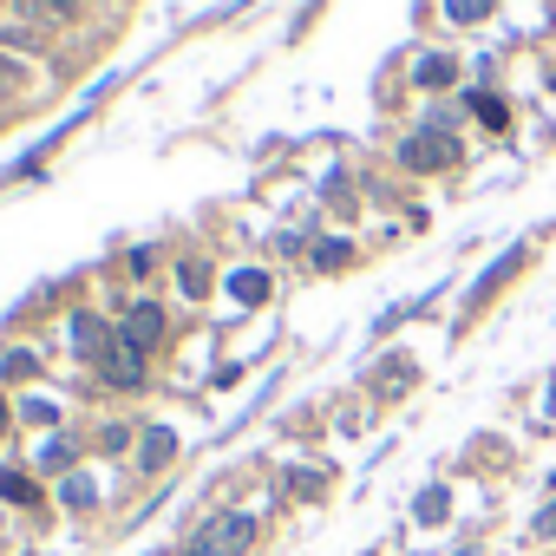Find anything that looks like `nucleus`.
<instances>
[{"label": "nucleus", "mask_w": 556, "mask_h": 556, "mask_svg": "<svg viewBox=\"0 0 556 556\" xmlns=\"http://www.w3.org/2000/svg\"><path fill=\"white\" fill-rule=\"evenodd\" d=\"M249 543H255V517L223 510V517H210V523L190 536V556H242Z\"/></svg>", "instance_id": "1"}, {"label": "nucleus", "mask_w": 556, "mask_h": 556, "mask_svg": "<svg viewBox=\"0 0 556 556\" xmlns=\"http://www.w3.org/2000/svg\"><path fill=\"white\" fill-rule=\"evenodd\" d=\"M400 157H406L413 170H445V164H458V138H452V131H419V138L400 144Z\"/></svg>", "instance_id": "2"}, {"label": "nucleus", "mask_w": 556, "mask_h": 556, "mask_svg": "<svg viewBox=\"0 0 556 556\" xmlns=\"http://www.w3.org/2000/svg\"><path fill=\"white\" fill-rule=\"evenodd\" d=\"M118 341H131L138 354H151V348L164 341V308H157V302H131L125 321H118Z\"/></svg>", "instance_id": "3"}, {"label": "nucleus", "mask_w": 556, "mask_h": 556, "mask_svg": "<svg viewBox=\"0 0 556 556\" xmlns=\"http://www.w3.org/2000/svg\"><path fill=\"white\" fill-rule=\"evenodd\" d=\"M14 8H21V21L27 27H79L86 21V0H14Z\"/></svg>", "instance_id": "4"}, {"label": "nucleus", "mask_w": 556, "mask_h": 556, "mask_svg": "<svg viewBox=\"0 0 556 556\" xmlns=\"http://www.w3.org/2000/svg\"><path fill=\"white\" fill-rule=\"evenodd\" d=\"M99 380H105V387H118V393H131V387L144 380V354H138L131 341H112V354L99 361Z\"/></svg>", "instance_id": "5"}, {"label": "nucleus", "mask_w": 556, "mask_h": 556, "mask_svg": "<svg viewBox=\"0 0 556 556\" xmlns=\"http://www.w3.org/2000/svg\"><path fill=\"white\" fill-rule=\"evenodd\" d=\"M112 341H118V334H112L99 315H73V348H79V361H86V367H99V361L112 354Z\"/></svg>", "instance_id": "6"}, {"label": "nucleus", "mask_w": 556, "mask_h": 556, "mask_svg": "<svg viewBox=\"0 0 556 556\" xmlns=\"http://www.w3.org/2000/svg\"><path fill=\"white\" fill-rule=\"evenodd\" d=\"M177 458V432L170 426H144V439H138V471L151 478V471H164Z\"/></svg>", "instance_id": "7"}, {"label": "nucleus", "mask_w": 556, "mask_h": 556, "mask_svg": "<svg viewBox=\"0 0 556 556\" xmlns=\"http://www.w3.org/2000/svg\"><path fill=\"white\" fill-rule=\"evenodd\" d=\"M34 374H40L34 348H8V354H0V380H34Z\"/></svg>", "instance_id": "8"}, {"label": "nucleus", "mask_w": 556, "mask_h": 556, "mask_svg": "<svg viewBox=\"0 0 556 556\" xmlns=\"http://www.w3.org/2000/svg\"><path fill=\"white\" fill-rule=\"evenodd\" d=\"M229 295H236V302H262V295H268V275H262V268H236V275H229Z\"/></svg>", "instance_id": "9"}, {"label": "nucleus", "mask_w": 556, "mask_h": 556, "mask_svg": "<svg viewBox=\"0 0 556 556\" xmlns=\"http://www.w3.org/2000/svg\"><path fill=\"white\" fill-rule=\"evenodd\" d=\"M0 47H14V53L34 60V53H47V34L40 27H8V34H0Z\"/></svg>", "instance_id": "10"}, {"label": "nucleus", "mask_w": 556, "mask_h": 556, "mask_svg": "<svg viewBox=\"0 0 556 556\" xmlns=\"http://www.w3.org/2000/svg\"><path fill=\"white\" fill-rule=\"evenodd\" d=\"M484 14H491V0H445V21L452 27H478Z\"/></svg>", "instance_id": "11"}, {"label": "nucleus", "mask_w": 556, "mask_h": 556, "mask_svg": "<svg viewBox=\"0 0 556 556\" xmlns=\"http://www.w3.org/2000/svg\"><path fill=\"white\" fill-rule=\"evenodd\" d=\"M452 79H458V66H452L445 53H426V60H419V86H452Z\"/></svg>", "instance_id": "12"}, {"label": "nucleus", "mask_w": 556, "mask_h": 556, "mask_svg": "<svg viewBox=\"0 0 556 556\" xmlns=\"http://www.w3.org/2000/svg\"><path fill=\"white\" fill-rule=\"evenodd\" d=\"M0 497L34 504V478H27V471H14V465H0Z\"/></svg>", "instance_id": "13"}, {"label": "nucleus", "mask_w": 556, "mask_h": 556, "mask_svg": "<svg viewBox=\"0 0 556 556\" xmlns=\"http://www.w3.org/2000/svg\"><path fill=\"white\" fill-rule=\"evenodd\" d=\"M73 465V439H47L40 445V471H66Z\"/></svg>", "instance_id": "14"}, {"label": "nucleus", "mask_w": 556, "mask_h": 556, "mask_svg": "<svg viewBox=\"0 0 556 556\" xmlns=\"http://www.w3.org/2000/svg\"><path fill=\"white\" fill-rule=\"evenodd\" d=\"M27 86H34V79H27L8 53H0V99H14V92H27Z\"/></svg>", "instance_id": "15"}, {"label": "nucleus", "mask_w": 556, "mask_h": 556, "mask_svg": "<svg viewBox=\"0 0 556 556\" xmlns=\"http://www.w3.org/2000/svg\"><path fill=\"white\" fill-rule=\"evenodd\" d=\"M177 282H184V295H203V289H210V268H203V262H184Z\"/></svg>", "instance_id": "16"}, {"label": "nucleus", "mask_w": 556, "mask_h": 556, "mask_svg": "<svg viewBox=\"0 0 556 556\" xmlns=\"http://www.w3.org/2000/svg\"><path fill=\"white\" fill-rule=\"evenodd\" d=\"M60 497H66L73 510H86V504H92L99 491H92V478H66V491H60Z\"/></svg>", "instance_id": "17"}, {"label": "nucleus", "mask_w": 556, "mask_h": 556, "mask_svg": "<svg viewBox=\"0 0 556 556\" xmlns=\"http://www.w3.org/2000/svg\"><path fill=\"white\" fill-rule=\"evenodd\" d=\"M348 255H354V249H348V242H321V249H315V262H321V268H341V262H348Z\"/></svg>", "instance_id": "18"}, {"label": "nucleus", "mask_w": 556, "mask_h": 556, "mask_svg": "<svg viewBox=\"0 0 556 556\" xmlns=\"http://www.w3.org/2000/svg\"><path fill=\"white\" fill-rule=\"evenodd\" d=\"M419 517L439 523V517H445V491H426V497H419Z\"/></svg>", "instance_id": "19"}, {"label": "nucleus", "mask_w": 556, "mask_h": 556, "mask_svg": "<svg viewBox=\"0 0 556 556\" xmlns=\"http://www.w3.org/2000/svg\"><path fill=\"white\" fill-rule=\"evenodd\" d=\"M471 112H484V125H504V105H497L491 92H484V99H471Z\"/></svg>", "instance_id": "20"}, {"label": "nucleus", "mask_w": 556, "mask_h": 556, "mask_svg": "<svg viewBox=\"0 0 556 556\" xmlns=\"http://www.w3.org/2000/svg\"><path fill=\"white\" fill-rule=\"evenodd\" d=\"M125 268H131V275H151V268H157V249H131V262H125Z\"/></svg>", "instance_id": "21"}, {"label": "nucleus", "mask_w": 556, "mask_h": 556, "mask_svg": "<svg viewBox=\"0 0 556 556\" xmlns=\"http://www.w3.org/2000/svg\"><path fill=\"white\" fill-rule=\"evenodd\" d=\"M530 530H536V536H549V543H556V504H543V510H536V523H530Z\"/></svg>", "instance_id": "22"}, {"label": "nucleus", "mask_w": 556, "mask_h": 556, "mask_svg": "<svg viewBox=\"0 0 556 556\" xmlns=\"http://www.w3.org/2000/svg\"><path fill=\"white\" fill-rule=\"evenodd\" d=\"M0 432H8V400H0Z\"/></svg>", "instance_id": "23"}, {"label": "nucleus", "mask_w": 556, "mask_h": 556, "mask_svg": "<svg viewBox=\"0 0 556 556\" xmlns=\"http://www.w3.org/2000/svg\"><path fill=\"white\" fill-rule=\"evenodd\" d=\"M549 484H556V471H549Z\"/></svg>", "instance_id": "24"}]
</instances>
